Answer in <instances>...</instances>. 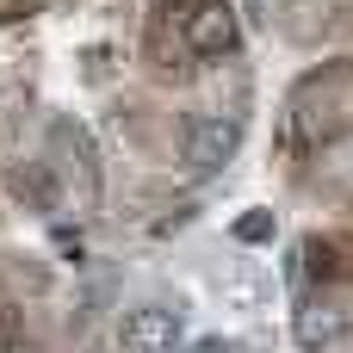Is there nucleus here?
I'll list each match as a JSON object with an SVG mask.
<instances>
[{
  "label": "nucleus",
  "mask_w": 353,
  "mask_h": 353,
  "mask_svg": "<svg viewBox=\"0 0 353 353\" xmlns=\"http://www.w3.org/2000/svg\"><path fill=\"white\" fill-rule=\"evenodd\" d=\"M242 137H248L242 112H199V118L186 124V168H192V174L230 168L236 149H242Z\"/></svg>",
  "instance_id": "f257e3e1"
},
{
  "label": "nucleus",
  "mask_w": 353,
  "mask_h": 353,
  "mask_svg": "<svg viewBox=\"0 0 353 353\" xmlns=\"http://www.w3.org/2000/svg\"><path fill=\"white\" fill-rule=\"evenodd\" d=\"M180 335H186L180 310H168V304H143V310H130V316L118 323L112 353H174V347H180Z\"/></svg>",
  "instance_id": "f03ea898"
},
{
  "label": "nucleus",
  "mask_w": 353,
  "mask_h": 353,
  "mask_svg": "<svg viewBox=\"0 0 353 353\" xmlns=\"http://www.w3.org/2000/svg\"><path fill=\"white\" fill-rule=\"evenodd\" d=\"M180 37L192 56H230L242 43V25H236V6L230 0H199L186 19H180Z\"/></svg>",
  "instance_id": "7ed1b4c3"
},
{
  "label": "nucleus",
  "mask_w": 353,
  "mask_h": 353,
  "mask_svg": "<svg viewBox=\"0 0 353 353\" xmlns=\"http://www.w3.org/2000/svg\"><path fill=\"white\" fill-rule=\"evenodd\" d=\"M298 335H304V347H310V353H323V347L341 341V316H335L329 304H310V310L298 316Z\"/></svg>",
  "instance_id": "20e7f679"
},
{
  "label": "nucleus",
  "mask_w": 353,
  "mask_h": 353,
  "mask_svg": "<svg viewBox=\"0 0 353 353\" xmlns=\"http://www.w3.org/2000/svg\"><path fill=\"white\" fill-rule=\"evenodd\" d=\"M236 242H273V211H248V217H236Z\"/></svg>",
  "instance_id": "39448f33"
},
{
  "label": "nucleus",
  "mask_w": 353,
  "mask_h": 353,
  "mask_svg": "<svg viewBox=\"0 0 353 353\" xmlns=\"http://www.w3.org/2000/svg\"><path fill=\"white\" fill-rule=\"evenodd\" d=\"M155 6H161V12H168V19H186V12H192V6H199V0H155Z\"/></svg>",
  "instance_id": "423d86ee"
},
{
  "label": "nucleus",
  "mask_w": 353,
  "mask_h": 353,
  "mask_svg": "<svg viewBox=\"0 0 353 353\" xmlns=\"http://www.w3.org/2000/svg\"><path fill=\"white\" fill-rule=\"evenodd\" d=\"M0 353H12V323L0 316Z\"/></svg>",
  "instance_id": "0eeeda50"
},
{
  "label": "nucleus",
  "mask_w": 353,
  "mask_h": 353,
  "mask_svg": "<svg viewBox=\"0 0 353 353\" xmlns=\"http://www.w3.org/2000/svg\"><path fill=\"white\" fill-rule=\"evenodd\" d=\"M199 353H223V347H217V341H205V347H199Z\"/></svg>",
  "instance_id": "6e6552de"
}]
</instances>
